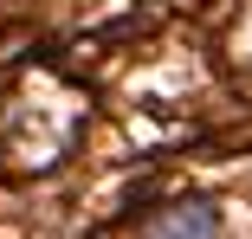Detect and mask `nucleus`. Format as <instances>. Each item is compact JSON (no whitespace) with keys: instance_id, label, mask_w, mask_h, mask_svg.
Returning a JSON list of instances; mask_svg holds the SVG:
<instances>
[{"instance_id":"f257e3e1","label":"nucleus","mask_w":252,"mask_h":239,"mask_svg":"<svg viewBox=\"0 0 252 239\" xmlns=\"http://www.w3.org/2000/svg\"><path fill=\"white\" fill-rule=\"evenodd\" d=\"M142 239H220V207L214 201H168L156 220L142 226Z\"/></svg>"}]
</instances>
